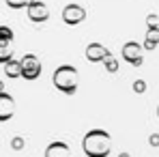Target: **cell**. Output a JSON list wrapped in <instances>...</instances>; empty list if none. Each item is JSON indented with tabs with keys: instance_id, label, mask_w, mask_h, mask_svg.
I'll use <instances>...</instances> for the list:
<instances>
[{
	"instance_id": "1",
	"label": "cell",
	"mask_w": 159,
	"mask_h": 157,
	"mask_svg": "<svg viewBox=\"0 0 159 157\" xmlns=\"http://www.w3.org/2000/svg\"><path fill=\"white\" fill-rule=\"evenodd\" d=\"M82 151L86 157H107L112 151V136L106 129H90L82 140Z\"/></svg>"
},
{
	"instance_id": "2",
	"label": "cell",
	"mask_w": 159,
	"mask_h": 157,
	"mask_svg": "<svg viewBox=\"0 0 159 157\" xmlns=\"http://www.w3.org/2000/svg\"><path fill=\"white\" fill-rule=\"evenodd\" d=\"M54 86L65 93V95H73L78 90V84H80V76H78V69L73 65H60L52 76Z\"/></svg>"
},
{
	"instance_id": "3",
	"label": "cell",
	"mask_w": 159,
	"mask_h": 157,
	"mask_svg": "<svg viewBox=\"0 0 159 157\" xmlns=\"http://www.w3.org/2000/svg\"><path fill=\"white\" fill-rule=\"evenodd\" d=\"M123 58H125V62H129L133 67H140L142 62H144V52H142V45L138 43V41H127L125 45H123Z\"/></svg>"
},
{
	"instance_id": "4",
	"label": "cell",
	"mask_w": 159,
	"mask_h": 157,
	"mask_svg": "<svg viewBox=\"0 0 159 157\" xmlns=\"http://www.w3.org/2000/svg\"><path fill=\"white\" fill-rule=\"evenodd\" d=\"M86 20V9L82 7V4H75V2H71V4H67L65 9H62V22L65 24H69V26H78Z\"/></svg>"
},
{
	"instance_id": "5",
	"label": "cell",
	"mask_w": 159,
	"mask_h": 157,
	"mask_svg": "<svg viewBox=\"0 0 159 157\" xmlns=\"http://www.w3.org/2000/svg\"><path fill=\"white\" fill-rule=\"evenodd\" d=\"M41 76V60L34 54L22 56V78L26 80H37Z\"/></svg>"
},
{
	"instance_id": "6",
	"label": "cell",
	"mask_w": 159,
	"mask_h": 157,
	"mask_svg": "<svg viewBox=\"0 0 159 157\" xmlns=\"http://www.w3.org/2000/svg\"><path fill=\"white\" fill-rule=\"evenodd\" d=\"M0 45H2V50H0V60L2 62H7V60H11L13 58V32H11V28L9 26H0Z\"/></svg>"
},
{
	"instance_id": "7",
	"label": "cell",
	"mask_w": 159,
	"mask_h": 157,
	"mask_svg": "<svg viewBox=\"0 0 159 157\" xmlns=\"http://www.w3.org/2000/svg\"><path fill=\"white\" fill-rule=\"evenodd\" d=\"M26 11H28V20H30V22H37V24L48 22V17H50L48 4L41 2V0H32V2L26 7Z\"/></svg>"
},
{
	"instance_id": "8",
	"label": "cell",
	"mask_w": 159,
	"mask_h": 157,
	"mask_svg": "<svg viewBox=\"0 0 159 157\" xmlns=\"http://www.w3.org/2000/svg\"><path fill=\"white\" fill-rule=\"evenodd\" d=\"M110 54L112 52L107 50L106 45H101V43H88V48H86V60H90V62H103Z\"/></svg>"
},
{
	"instance_id": "9",
	"label": "cell",
	"mask_w": 159,
	"mask_h": 157,
	"mask_svg": "<svg viewBox=\"0 0 159 157\" xmlns=\"http://www.w3.org/2000/svg\"><path fill=\"white\" fill-rule=\"evenodd\" d=\"M15 114V99L9 95V93H0V121H9L11 116Z\"/></svg>"
},
{
	"instance_id": "10",
	"label": "cell",
	"mask_w": 159,
	"mask_h": 157,
	"mask_svg": "<svg viewBox=\"0 0 159 157\" xmlns=\"http://www.w3.org/2000/svg\"><path fill=\"white\" fill-rule=\"evenodd\" d=\"M45 157H71V151L65 142H50L45 149Z\"/></svg>"
},
{
	"instance_id": "11",
	"label": "cell",
	"mask_w": 159,
	"mask_h": 157,
	"mask_svg": "<svg viewBox=\"0 0 159 157\" xmlns=\"http://www.w3.org/2000/svg\"><path fill=\"white\" fill-rule=\"evenodd\" d=\"M2 67H4V73H7L9 78H17V76H22V60L11 58V60H7V62H2Z\"/></svg>"
},
{
	"instance_id": "12",
	"label": "cell",
	"mask_w": 159,
	"mask_h": 157,
	"mask_svg": "<svg viewBox=\"0 0 159 157\" xmlns=\"http://www.w3.org/2000/svg\"><path fill=\"white\" fill-rule=\"evenodd\" d=\"M159 43V28H151L148 35H146V41H144V48L146 50H155Z\"/></svg>"
},
{
	"instance_id": "13",
	"label": "cell",
	"mask_w": 159,
	"mask_h": 157,
	"mask_svg": "<svg viewBox=\"0 0 159 157\" xmlns=\"http://www.w3.org/2000/svg\"><path fill=\"white\" fill-rule=\"evenodd\" d=\"M103 65H106L107 73H116V71H118V60H116V58H114L112 54H110L106 60H103Z\"/></svg>"
},
{
	"instance_id": "14",
	"label": "cell",
	"mask_w": 159,
	"mask_h": 157,
	"mask_svg": "<svg viewBox=\"0 0 159 157\" xmlns=\"http://www.w3.org/2000/svg\"><path fill=\"white\" fill-rule=\"evenodd\" d=\"M9 9H22V7H28L32 0H4Z\"/></svg>"
},
{
	"instance_id": "15",
	"label": "cell",
	"mask_w": 159,
	"mask_h": 157,
	"mask_svg": "<svg viewBox=\"0 0 159 157\" xmlns=\"http://www.w3.org/2000/svg\"><path fill=\"white\" fill-rule=\"evenodd\" d=\"M133 90H135V93H144V90H146V82H144V80H135V82H133Z\"/></svg>"
},
{
	"instance_id": "16",
	"label": "cell",
	"mask_w": 159,
	"mask_h": 157,
	"mask_svg": "<svg viewBox=\"0 0 159 157\" xmlns=\"http://www.w3.org/2000/svg\"><path fill=\"white\" fill-rule=\"evenodd\" d=\"M13 149H15V151L24 149V138H13Z\"/></svg>"
},
{
	"instance_id": "17",
	"label": "cell",
	"mask_w": 159,
	"mask_h": 157,
	"mask_svg": "<svg viewBox=\"0 0 159 157\" xmlns=\"http://www.w3.org/2000/svg\"><path fill=\"white\" fill-rule=\"evenodd\" d=\"M148 28H157V17L155 15H148Z\"/></svg>"
},
{
	"instance_id": "18",
	"label": "cell",
	"mask_w": 159,
	"mask_h": 157,
	"mask_svg": "<svg viewBox=\"0 0 159 157\" xmlns=\"http://www.w3.org/2000/svg\"><path fill=\"white\" fill-rule=\"evenodd\" d=\"M151 144L153 146H159V136H151Z\"/></svg>"
},
{
	"instance_id": "19",
	"label": "cell",
	"mask_w": 159,
	"mask_h": 157,
	"mask_svg": "<svg viewBox=\"0 0 159 157\" xmlns=\"http://www.w3.org/2000/svg\"><path fill=\"white\" fill-rule=\"evenodd\" d=\"M118 157H129V155H127V153H120V155H118Z\"/></svg>"
},
{
	"instance_id": "20",
	"label": "cell",
	"mask_w": 159,
	"mask_h": 157,
	"mask_svg": "<svg viewBox=\"0 0 159 157\" xmlns=\"http://www.w3.org/2000/svg\"><path fill=\"white\" fill-rule=\"evenodd\" d=\"M157 116H159V105H157Z\"/></svg>"
}]
</instances>
